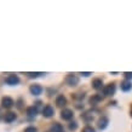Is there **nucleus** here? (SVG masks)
Returning a JSON list of instances; mask_svg holds the SVG:
<instances>
[{"label": "nucleus", "mask_w": 132, "mask_h": 132, "mask_svg": "<svg viewBox=\"0 0 132 132\" xmlns=\"http://www.w3.org/2000/svg\"><path fill=\"white\" fill-rule=\"evenodd\" d=\"M3 107H5V108H10L12 104H13V101L10 98V97H5V98H3Z\"/></svg>", "instance_id": "nucleus-1"}, {"label": "nucleus", "mask_w": 132, "mask_h": 132, "mask_svg": "<svg viewBox=\"0 0 132 132\" xmlns=\"http://www.w3.org/2000/svg\"><path fill=\"white\" fill-rule=\"evenodd\" d=\"M6 82H7V84H17V82H18V78H17L16 75H10L7 79H6Z\"/></svg>", "instance_id": "nucleus-2"}, {"label": "nucleus", "mask_w": 132, "mask_h": 132, "mask_svg": "<svg viewBox=\"0 0 132 132\" xmlns=\"http://www.w3.org/2000/svg\"><path fill=\"white\" fill-rule=\"evenodd\" d=\"M15 114L13 113H7V114H5V121H7V122H11L12 120H15Z\"/></svg>", "instance_id": "nucleus-3"}, {"label": "nucleus", "mask_w": 132, "mask_h": 132, "mask_svg": "<svg viewBox=\"0 0 132 132\" xmlns=\"http://www.w3.org/2000/svg\"><path fill=\"white\" fill-rule=\"evenodd\" d=\"M44 113H45V115L46 116H50L52 114V109L50 108V107H46V108L44 109Z\"/></svg>", "instance_id": "nucleus-4"}, {"label": "nucleus", "mask_w": 132, "mask_h": 132, "mask_svg": "<svg viewBox=\"0 0 132 132\" xmlns=\"http://www.w3.org/2000/svg\"><path fill=\"white\" fill-rule=\"evenodd\" d=\"M40 91H41V88L38 87V86H33V87H32V92H33V93H35V95L40 93Z\"/></svg>", "instance_id": "nucleus-5"}, {"label": "nucleus", "mask_w": 132, "mask_h": 132, "mask_svg": "<svg viewBox=\"0 0 132 132\" xmlns=\"http://www.w3.org/2000/svg\"><path fill=\"white\" fill-rule=\"evenodd\" d=\"M62 116H63L64 119H69V118L72 116V113L69 112V110H67V112H64L63 114H62Z\"/></svg>", "instance_id": "nucleus-6"}, {"label": "nucleus", "mask_w": 132, "mask_h": 132, "mask_svg": "<svg viewBox=\"0 0 132 132\" xmlns=\"http://www.w3.org/2000/svg\"><path fill=\"white\" fill-rule=\"evenodd\" d=\"M130 87H131V86H130V84H127V82L122 85V88H124V90H128Z\"/></svg>", "instance_id": "nucleus-7"}, {"label": "nucleus", "mask_w": 132, "mask_h": 132, "mask_svg": "<svg viewBox=\"0 0 132 132\" xmlns=\"http://www.w3.org/2000/svg\"><path fill=\"white\" fill-rule=\"evenodd\" d=\"M26 132H35V128H33V127H29L26 130Z\"/></svg>", "instance_id": "nucleus-8"}, {"label": "nucleus", "mask_w": 132, "mask_h": 132, "mask_svg": "<svg viewBox=\"0 0 132 132\" xmlns=\"http://www.w3.org/2000/svg\"><path fill=\"white\" fill-rule=\"evenodd\" d=\"M84 132H93V130H92V128H85Z\"/></svg>", "instance_id": "nucleus-9"}]
</instances>
